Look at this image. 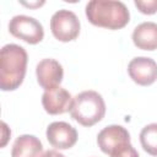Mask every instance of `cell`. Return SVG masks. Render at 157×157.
I'll return each instance as SVG.
<instances>
[{
  "label": "cell",
  "mask_w": 157,
  "mask_h": 157,
  "mask_svg": "<svg viewBox=\"0 0 157 157\" xmlns=\"http://www.w3.org/2000/svg\"><path fill=\"white\" fill-rule=\"evenodd\" d=\"M27 52L18 44H5L0 52V88L13 91L23 82L27 70Z\"/></svg>",
  "instance_id": "1"
},
{
  "label": "cell",
  "mask_w": 157,
  "mask_h": 157,
  "mask_svg": "<svg viewBox=\"0 0 157 157\" xmlns=\"http://www.w3.org/2000/svg\"><path fill=\"white\" fill-rule=\"evenodd\" d=\"M88 21L98 27L119 29L130 21V12L126 5L115 0H91L86 5Z\"/></svg>",
  "instance_id": "2"
},
{
  "label": "cell",
  "mask_w": 157,
  "mask_h": 157,
  "mask_svg": "<svg viewBox=\"0 0 157 157\" xmlns=\"http://www.w3.org/2000/svg\"><path fill=\"white\" fill-rule=\"evenodd\" d=\"M70 115L83 126H92L101 121L105 114L103 97L96 91H83L72 98Z\"/></svg>",
  "instance_id": "3"
},
{
  "label": "cell",
  "mask_w": 157,
  "mask_h": 157,
  "mask_svg": "<svg viewBox=\"0 0 157 157\" xmlns=\"http://www.w3.org/2000/svg\"><path fill=\"white\" fill-rule=\"evenodd\" d=\"M80 20L71 10H58L50 18L52 33L60 42H71L76 39L80 33Z\"/></svg>",
  "instance_id": "4"
},
{
  "label": "cell",
  "mask_w": 157,
  "mask_h": 157,
  "mask_svg": "<svg viewBox=\"0 0 157 157\" xmlns=\"http://www.w3.org/2000/svg\"><path fill=\"white\" fill-rule=\"evenodd\" d=\"M10 33L29 44L39 43L44 37L42 23L34 17L27 15H16L9 22Z\"/></svg>",
  "instance_id": "5"
},
{
  "label": "cell",
  "mask_w": 157,
  "mask_h": 157,
  "mask_svg": "<svg viewBox=\"0 0 157 157\" xmlns=\"http://www.w3.org/2000/svg\"><path fill=\"white\" fill-rule=\"evenodd\" d=\"M128 72L135 83L148 86L157 80V63L147 56H136L129 63Z\"/></svg>",
  "instance_id": "6"
},
{
  "label": "cell",
  "mask_w": 157,
  "mask_h": 157,
  "mask_svg": "<svg viewBox=\"0 0 157 157\" xmlns=\"http://www.w3.org/2000/svg\"><path fill=\"white\" fill-rule=\"evenodd\" d=\"M47 139L49 144L59 150L72 147L77 141L76 129L66 121H53L47 128Z\"/></svg>",
  "instance_id": "7"
},
{
  "label": "cell",
  "mask_w": 157,
  "mask_h": 157,
  "mask_svg": "<svg viewBox=\"0 0 157 157\" xmlns=\"http://www.w3.org/2000/svg\"><path fill=\"white\" fill-rule=\"evenodd\" d=\"M36 75L39 86L44 90H49L58 87L61 83L64 70L59 61H56L55 59L47 58L37 64Z\"/></svg>",
  "instance_id": "8"
},
{
  "label": "cell",
  "mask_w": 157,
  "mask_h": 157,
  "mask_svg": "<svg viewBox=\"0 0 157 157\" xmlns=\"http://www.w3.org/2000/svg\"><path fill=\"white\" fill-rule=\"evenodd\" d=\"M128 142H130V134L121 125H108L97 135L98 147L107 155H110L117 147Z\"/></svg>",
  "instance_id": "9"
},
{
  "label": "cell",
  "mask_w": 157,
  "mask_h": 157,
  "mask_svg": "<svg viewBox=\"0 0 157 157\" xmlns=\"http://www.w3.org/2000/svg\"><path fill=\"white\" fill-rule=\"evenodd\" d=\"M72 97L69 91L58 86L54 88L45 90L42 96V104L47 113L52 115L63 114L70 110Z\"/></svg>",
  "instance_id": "10"
},
{
  "label": "cell",
  "mask_w": 157,
  "mask_h": 157,
  "mask_svg": "<svg viewBox=\"0 0 157 157\" xmlns=\"http://www.w3.org/2000/svg\"><path fill=\"white\" fill-rule=\"evenodd\" d=\"M132 42L142 50L157 49V23L146 21L137 25L132 32Z\"/></svg>",
  "instance_id": "11"
},
{
  "label": "cell",
  "mask_w": 157,
  "mask_h": 157,
  "mask_svg": "<svg viewBox=\"0 0 157 157\" xmlns=\"http://www.w3.org/2000/svg\"><path fill=\"white\" fill-rule=\"evenodd\" d=\"M43 145L34 135L25 134L18 136L11 150V157H42Z\"/></svg>",
  "instance_id": "12"
},
{
  "label": "cell",
  "mask_w": 157,
  "mask_h": 157,
  "mask_svg": "<svg viewBox=\"0 0 157 157\" xmlns=\"http://www.w3.org/2000/svg\"><path fill=\"white\" fill-rule=\"evenodd\" d=\"M140 142L147 153L157 156V123H152L142 128L140 132Z\"/></svg>",
  "instance_id": "13"
},
{
  "label": "cell",
  "mask_w": 157,
  "mask_h": 157,
  "mask_svg": "<svg viewBox=\"0 0 157 157\" xmlns=\"http://www.w3.org/2000/svg\"><path fill=\"white\" fill-rule=\"evenodd\" d=\"M109 156L110 157H140L137 151L135 150V147L130 142L117 147Z\"/></svg>",
  "instance_id": "14"
},
{
  "label": "cell",
  "mask_w": 157,
  "mask_h": 157,
  "mask_svg": "<svg viewBox=\"0 0 157 157\" xmlns=\"http://www.w3.org/2000/svg\"><path fill=\"white\" fill-rule=\"evenodd\" d=\"M135 6L145 15L157 12V0H135Z\"/></svg>",
  "instance_id": "15"
},
{
  "label": "cell",
  "mask_w": 157,
  "mask_h": 157,
  "mask_svg": "<svg viewBox=\"0 0 157 157\" xmlns=\"http://www.w3.org/2000/svg\"><path fill=\"white\" fill-rule=\"evenodd\" d=\"M42 157H65V156L56 150H48L42 155Z\"/></svg>",
  "instance_id": "16"
},
{
  "label": "cell",
  "mask_w": 157,
  "mask_h": 157,
  "mask_svg": "<svg viewBox=\"0 0 157 157\" xmlns=\"http://www.w3.org/2000/svg\"><path fill=\"white\" fill-rule=\"evenodd\" d=\"M22 5H25V6H29V7H33V6H40V5H43L44 4V1H40V2H21Z\"/></svg>",
  "instance_id": "17"
}]
</instances>
